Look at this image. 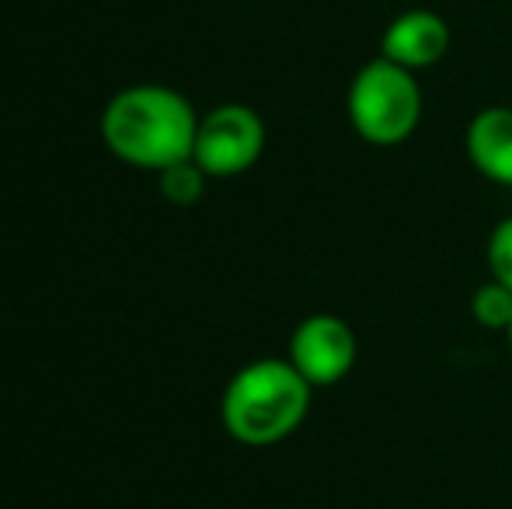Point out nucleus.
Wrapping results in <instances>:
<instances>
[{
    "label": "nucleus",
    "mask_w": 512,
    "mask_h": 509,
    "mask_svg": "<svg viewBox=\"0 0 512 509\" xmlns=\"http://www.w3.org/2000/svg\"><path fill=\"white\" fill-rule=\"evenodd\" d=\"M471 318L478 321L488 332H506L512 325V290L495 279L481 283L478 290L471 293Z\"/></svg>",
    "instance_id": "obj_9"
},
{
    "label": "nucleus",
    "mask_w": 512,
    "mask_h": 509,
    "mask_svg": "<svg viewBox=\"0 0 512 509\" xmlns=\"http://www.w3.org/2000/svg\"><path fill=\"white\" fill-rule=\"evenodd\" d=\"M345 112L363 143L401 147L422 126L425 95L418 88V74L384 60V56L363 63L349 84Z\"/></svg>",
    "instance_id": "obj_3"
},
{
    "label": "nucleus",
    "mask_w": 512,
    "mask_h": 509,
    "mask_svg": "<svg viewBox=\"0 0 512 509\" xmlns=\"http://www.w3.org/2000/svg\"><path fill=\"white\" fill-rule=\"evenodd\" d=\"M157 185H161V196L171 206H196L206 196L209 175L189 157V161H178L171 168L157 171Z\"/></svg>",
    "instance_id": "obj_8"
},
{
    "label": "nucleus",
    "mask_w": 512,
    "mask_h": 509,
    "mask_svg": "<svg viewBox=\"0 0 512 509\" xmlns=\"http://www.w3.org/2000/svg\"><path fill=\"white\" fill-rule=\"evenodd\" d=\"M506 342H509V353H512V325L506 328Z\"/></svg>",
    "instance_id": "obj_11"
},
{
    "label": "nucleus",
    "mask_w": 512,
    "mask_h": 509,
    "mask_svg": "<svg viewBox=\"0 0 512 509\" xmlns=\"http://www.w3.org/2000/svg\"><path fill=\"white\" fill-rule=\"evenodd\" d=\"M464 150L471 168L481 178L512 189V109L509 105H488L478 109L467 123Z\"/></svg>",
    "instance_id": "obj_7"
},
{
    "label": "nucleus",
    "mask_w": 512,
    "mask_h": 509,
    "mask_svg": "<svg viewBox=\"0 0 512 509\" xmlns=\"http://www.w3.org/2000/svg\"><path fill=\"white\" fill-rule=\"evenodd\" d=\"M450 46L453 28L443 14L429 11V7H408L384 28L380 56L411 70V74H422V70L439 67L446 60V53H450Z\"/></svg>",
    "instance_id": "obj_6"
},
{
    "label": "nucleus",
    "mask_w": 512,
    "mask_h": 509,
    "mask_svg": "<svg viewBox=\"0 0 512 509\" xmlns=\"http://www.w3.org/2000/svg\"><path fill=\"white\" fill-rule=\"evenodd\" d=\"M485 262H488V279H495V283L512 290V217H502L492 227L485 245Z\"/></svg>",
    "instance_id": "obj_10"
},
{
    "label": "nucleus",
    "mask_w": 512,
    "mask_h": 509,
    "mask_svg": "<svg viewBox=\"0 0 512 509\" xmlns=\"http://www.w3.org/2000/svg\"><path fill=\"white\" fill-rule=\"evenodd\" d=\"M265 140H269V133H265L262 116L251 105H216L206 116H199L192 161L209 178H237L262 161Z\"/></svg>",
    "instance_id": "obj_4"
},
{
    "label": "nucleus",
    "mask_w": 512,
    "mask_h": 509,
    "mask_svg": "<svg viewBox=\"0 0 512 509\" xmlns=\"http://www.w3.org/2000/svg\"><path fill=\"white\" fill-rule=\"evenodd\" d=\"M359 356V342L349 321L338 314L317 311L307 314L290 335V356L286 360L300 370V377L314 387H331L352 374Z\"/></svg>",
    "instance_id": "obj_5"
},
{
    "label": "nucleus",
    "mask_w": 512,
    "mask_h": 509,
    "mask_svg": "<svg viewBox=\"0 0 512 509\" xmlns=\"http://www.w3.org/2000/svg\"><path fill=\"white\" fill-rule=\"evenodd\" d=\"M199 112L168 84H133L112 95L102 112V140L122 164L164 171L196 150Z\"/></svg>",
    "instance_id": "obj_1"
},
{
    "label": "nucleus",
    "mask_w": 512,
    "mask_h": 509,
    "mask_svg": "<svg viewBox=\"0 0 512 509\" xmlns=\"http://www.w3.org/2000/svg\"><path fill=\"white\" fill-rule=\"evenodd\" d=\"M314 387L290 360L265 356L237 370L223 387L220 422L244 447H276L304 426Z\"/></svg>",
    "instance_id": "obj_2"
}]
</instances>
